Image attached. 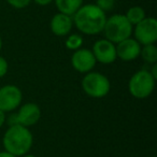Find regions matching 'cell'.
<instances>
[{"label": "cell", "mask_w": 157, "mask_h": 157, "mask_svg": "<svg viewBox=\"0 0 157 157\" xmlns=\"http://www.w3.org/2000/svg\"><path fill=\"white\" fill-rule=\"evenodd\" d=\"M96 61L102 65H110L116 60V48L113 42L105 39L97 40L92 48Z\"/></svg>", "instance_id": "cell-8"}, {"label": "cell", "mask_w": 157, "mask_h": 157, "mask_svg": "<svg viewBox=\"0 0 157 157\" xmlns=\"http://www.w3.org/2000/svg\"><path fill=\"white\" fill-rule=\"evenodd\" d=\"M6 117H7V116H6V113L3 111H1V110H0V128H1V127L5 125Z\"/></svg>", "instance_id": "cell-22"}, {"label": "cell", "mask_w": 157, "mask_h": 157, "mask_svg": "<svg viewBox=\"0 0 157 157\" xmlns=\"http://www.w3.org/2000/svg\"><path fill=\"white\" fill-rule=\"evenodd\" d=\"M1 48H2V38L0 36V51H1Z\"/></svg>", "instance_id": "cell-26"}, {"label": "cell", "mask_w": 157, "mask_h": 157, "mask_svg": "<svg viewBox=\"0 0 157 157\" xmlns=\"http://www.w3.org/2000/svg\"><path fill=\"white\" fill-rule=\"evenodd\" d=\"M8 70H9V63L8 60L5 57L0 56V78H2L7 74Z\"/></svg>", "instance_id": "cell-19"}, {"label": "cell", "mask_w": 157, "mask_h": 157, "mask_svg": "<svg viewBox=\"0 0 157 157\" xmlns=\"http://www.w3.org/2000/svg\"><path fill=\"white\" fill-rule=\"evenodd\" d=\"M132 33L141 46L155 44L157 41V21L154 17H145L133 27Z\"/></svg>", "instance_id": "cell-6"}, {"label": "cell", "mask_w": 157, "mask_h": 157, "mask_svg": "<svg viewBox=\"0 0 157 157\" xmlns=\"http://www.w3.org/2000/svg\"><path fill=\"white\" fill-rule=\"evenodd\" d=\"M73 27V21L72 16L67 15L58 12L52 17L50 22L51 31L57 37H65L68 36Z\"/></svg>", "instance_id": "cell-12"}, {"label": "cell", "mask_w": 157, "mask_h": 157, "mask_svg": "<svg viewBox=\"0 0 157 157\" xmlns=\"http://www.w3.org/2000/svg\"><path fill=\"white\" fill-rule=\"evenodd\" d=\"M0 157H17V156L7 152V151H2V152H0Z\"/></svg>", "instance_id": "cell-24"}, {"label": "cell", "mask_w": 157, "mask_h": 157, "mask_svg": "<svg viewBox=\"0 0 157 157\" xmlns=\"http://www.w3.org/2000/svg\"><path fill=\"white\" fill-rule=\"evenodd\" d=\"M21 157H37V156H35V155H33V154H26V155H24V156H21Z\"/></svg>", "instance_id": "cell-25"}, {"label": "cell", "mask_w": 157, "mask_h": 157, "mask_svg": "<svg viewBox=\"0 0 157 157\" xmlns=\"http://www.w3.org/2000/svg\"><path fill=\"white\" fill-rule=\"evenodd\" d=\"M150 157H155V156H150Z\"/></svg>", "instance_id": "cell-27"}, {"label": "cell", "mask_w": 157, "mask_h": 157, "mask_svg": "<svg viewBox=\"0 0 157 157\" xmlns=\"http://www.w3.org/2000/svg\"><path fill=\"white\" fill-rule=\"evenodd\" d=\"M140 56L146 63L154 65L157 63V48L155 44H146L141 46Z\"/></svg>", "instance_id": "cell-15"}, {"label": "cell", "mask_w": 157, "mask_h": 157, "mask_svg": "<svg viewBox=\"0 0 157 157\" xmlns=\"http://www.w3.org/2000/svg\"><path fill=\"white\" fill-rule=\"evenodd\" d=\"M31 1H35L37 5L42 6V7H45V6H48L54 1V0H31Z\"/></svg>", "instance_id": "cell-21"}, {"label": "cell", "mask_w": 157, "mask_h": 157, "mask_svg": "<svg viewBox=\"0 0 157 157\" xmlns=\"http://www.w3.org/2000/svg\"><path fill=\"white\" fill-rule=\"evenodd\" d=\"M6 1L14 9H25L31 2V0H6Z\"/></svg>", "instance_id": "cell-18"}, {"label": "cell", "mask_w": 157, "mask_h": 157, "mask_svg": "<svg viewBox=\"0 0 157 157\" xmlns=\"http://www.w3.org/2000/svg\"><path fill=\"white\" fill-rule=\"evenodd\" d=\"M6 122L8 123V125L10 126H14V125H20L17 121V115L16 113H12L9 117H6Z\"/></svg>", "instance_id": "cell-20"}, {"label": "cell", "mask_w": 157, "mask_h": 157, "mask_svg": "<svg viewBox=\"0 0 157 157\" xmlns=\"http://www.w3.org/2000/svg\"><path fill=\"white\" fill-rule=\"evenodd\" d=\"M125 16H126L128 22L132 26H136V25L139 24L141 21H143L146 17L144 9L142 7H139V6H135V7L129 8L128 11L125 14Z\"/></svg>", "instance_id": "cell-14"}, {"label": "cell", "mask_w": 157, "mask_h": 157, "mask_svg": "<svg viewBox=\"0 0 157 157\" xmlns=\"http://www.w3.org/2000/svg\"><path fill=\"white\" fill-rule=\"evenodd\" d=\"M97 61L92 50L88 48H78L74 51L71 56V65L80 73L90 72L96 66Z\"/></svg>", "instance_id": "cell-9"}, {"label": "cell", "mask_w": 157, "mask_h": 157, "mask_svg": "<svg viewBox=\"0 0 157 157\" xmlns=\"http://www.w3.org/2000/svg\"><path fill=\"white\" fill-rule=\"evenodd\" d=\"M84 0H54L56 8L60 13L72 16L83 6Z\"/></svg>", "instance_id": "cell-13"}, {"label": "cell", "mask_w": 157, "mask_h": 157, "mask_svg": "<svg viewBox=\"0 0 157 157\" xmlns=\"http://www.w3.org/2000/svg\"><path fill=\"white\" fill-rule=\"evenodd\" d=\"M82 88L90 98L100 99L105 97L111 90L109 78L100 72L90 71L82 78Z\"/></svg>", "instance_id": "cell-5"}, {"label": "cell", "mask_w": 157, "mask_h": 157, "mask_svg": "<svg viewBox=\"0 0 157 157\" xmlns=\"http://www.w3.org/2000/svg\"><path fill=\"white\" fill-rule=\"evenodd\" d=\"M151 74L154 76L155 78H157V63H154L152 65V70H151Z\"/></svg>", "instance_id": "cell-23"}, {"label": "cell", "mask_w": 157, "mask_h": 157, "mask_svg": "<svg viewBox=\"0 0 157 157\" xmlns=\"http://www.w3.org/2000/svg\"><path fill=\"white\" fill-rule=\"evenodd\" d=\"M65 44L68 50L76 51V50H78V48H81V46L83 45V38H82V36L78 35V33L68 35Z\"/></svg>", "instance_id": "cell-16"}, {"label": "cell", "mask_w": 157, "mask_h": 157, "mask_svg": "<svg viewBox=\"0 0 157 157\" xmlns=\"http://www.w3.org/2000/svg\"><path fill=\"white\" fill-rule=\"evenodd\" d=\"M156 78L148 70H139L132 74L128 82V90L136 99H145L152 95L155 90Z\"/></svg>", "instance_id": "cell-4"}, {"label": "cell", "mask_w": 157, "mask_h": 157, "mask_svg": "<svg viewBox=\"0 0 157 157\" xmlns=\"http://www.w3.org/2000/svg\"><path fill=\"white\" fill-rule=\"evenodd\" d=\"M95 5L103 12H110L115 7V0H96Z\"/></svg>", "instance_id": "cell-17"}, {"label": "cell", "mask_w": 157, "mask_h": 157, "mask_svg": "<svg viewBox=\"0 0 157 157\" xmlns=\"http://www.w3.org/2000/svg\"><path fill=\"white\" fill-rule=\"evenodd\" d=\"M132 29L133 26L128 22L126 16L123 14H114L107 17L102 33H105V39L116 44L127 38H130Z\"/></svg>", "instance_id": "cell-3"}, {"label": "cell", "mask_w": 157, "mask_h": 157, "mask_svg": "<svg viewBox=\"0 0 157 157\" xmlns=\"http://www.w3.org/2000/svg\"><path fill=\"white\" fill-rule=\"evenodd\" d=\"M116 56L123 61H132L140 56L141 45L136 39L127 38L115 44Z\"/></svg>", "instance_id": "cell-10"}, {"label": "cell", "mask_w": 157, "mask_h": 157, "mask_svg": "<svg viewBox=\"0 0 157 157\" xmlns=\"http://www.w3.org/2000/svg\"><path fill=\"white\" fill-rule=\"evenodd\" d=\"M5 151L17 157L28 154L33 144V136L28 127L22 125L10 126L2 138Z\"/></svg>", "instance_id": "cell-2"}, {"label": "cell", "mask_w": 157, "mask_h": 157, "mask_svg": "<svg viewBox=\"0 0 157 157\" xmlns=\"http://www.w3.org/2000/svg\"><path fill=\"white\" fill-rule=\"evenodd\" d=\"M18 111L16 112L18 124L25 127H30L36 125L41 117V110L39 105L35 102H27L18 107Z\"/></svg>", "instance_id": "cell-11"}, {"label": "cell", "mask_w": 157, "mask_h": 157, "mask_svg": "<svg viewBox=\"0 0 157 157\" xmlns=\"http://www.w3.org/2000/svg\"><path fill=\"white\" fill-rule=\"evenodd\" d=\"M73 25L80 33L88 36H95L102 33L107 15L95 3L82 6L72 15Z\"/></svg>", "instance_id": "cell-1"}, {"label": "cell", "mask_w": 157, "mask_h": 157, "mask_svg": "<svg viewBox=\"0 0 157 157\" xmlns=\"http://www.w3.org/2000/svg\"><path fill=\"white\" fill-rule=\"evenodd\" d=\"M22 90L16 85L8 84L0 87V110L5 113L17 109L22 103Z\"/></svg>", "instance_id": "cell-7"}]
</instances>
